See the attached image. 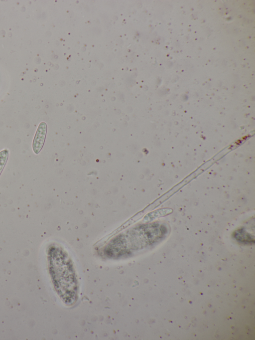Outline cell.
Returning <instances> with one entry per match:
<instances>
[{"instance_id":"1","label":"cell","mask_w":255,"mask_h":340,"mask_svg":"<svg viewBox=\"0 0 255 340\" xmlns=\"http://www.w3.org/2000/svg\"><path fill=\"white\" fill-rule=\"evenodd\" d=\"M46 132V124L43 122H41L38 127L32 143V149L36 154L40 152L44 145Z\"/></svg>"},{"instance_id":"2","label":"cell","mask_w":255,"mask_h":340,"mask_svg":"<svg viewBox=\"0 0 255 340\" xmlns=\"http://www.w3.org/2000/svg\"><path fill=\"white\" fill-rule=\"evenodd\" d=\"M8 151L7 149L0 152V174L4 167L8 159Z\"/></svg>"}]
</instances>
